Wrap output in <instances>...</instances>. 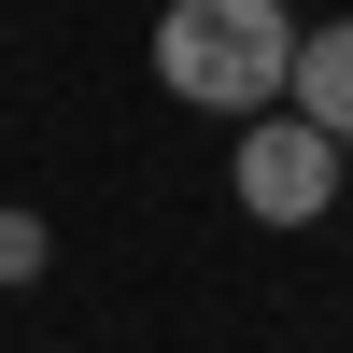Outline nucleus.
Returning a JSON list of instances; mask_svg holds the SVG:
<instances>
[{"label":"nucleus","instance_id":"20e7f679","mask_svg":"<svg viewBox=\"0 0 353 353\" xmlns=\"http://www.w3.org/2000/svg\"><path fill=\"white\" fill-rule=\"evenodd\" d=\"M43 269H57V226H43V212H0V297L43 283Z\"/></svg>","mask_w":353,"mask_h":353},{"label":"nucleus","instance_id":"f257e3e1","mask_svg":"<svg viewBox=\"0 0 353 353\" xmlns=\"http://www.w3.org/2000/svg\"><path fill=\"white\" fill-rule=\"evenodd\" d=\"M283 57H297V14L283 0H170L156 14V85L184 113H269Z\"/></svg>","mask_w":353,"mask_h":353},{"label":"nucleus","instance_id":"f03ea898","mask_svg":"<svg viewBox=\"0 0 353 353\" xmlns=\"http://www.w3.org/2000/svg\"><path fill=\"white\" fill-rule=\"evenodd\" d=\"M226 184H241V212L254 226H325L339 212V184H353V141H325L311 113H241V156H226Z\"/></svg>","mask_w":353,"mask_h":353},{"label":"nucleus","instance_id":"7ed1b4c3","mask_svg":"<svg viewBox=\"0 0 353 353\" xmlns=\"http://www.w3.org/2000/svg\"><path fill=\"white\" fill-rule=\"evenodd\" d=\"M283 113H311L325 141H353V14L297 28V57H283Z\"/></svg>","mask_w":353,"mask_h":353}]
</instances>
